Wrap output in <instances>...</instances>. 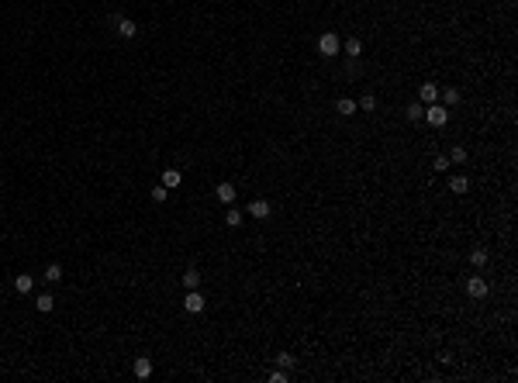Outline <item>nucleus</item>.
Listing matches in <instances>:
<instances>
[{
    "mask_svg": "<svg viewBox=\"0 0 518 383\" xmlns=\"http://www.w3.org/2000/svg\"><path fill=\"white\" fill-rule=\"evenodd\" d=\"M425 121H428L432 128H442V124L449 121V111H446V104H439V100H435V104H428V107H425Z\"/></svg>",
    "mask_w": 518,
    "mask_h": 383,
    "instance_id": "obj_1",
    "label": "nucleus"
},
{
    "mask_svg": "<svg viewBox=\"0 0 518 383\" xmlns=\"http://www.w3.org/2000/svg\"><path fill=\"white\" fill-rule=\"evenodd\" d=\"M318 52H322V56H339V52H342V41L335 38L332 31H325V35L318 38Z\"/></svg>",
    "mask_w": 518,
    "mask_h": 383,
    "instance_id": "obj_2",
    "label": "nucleus"
},
{
    "mask_svg": "<svg viewBox=\"0 0 518 383\" xmlns=\"http://www.w3.org/2000/svg\"><path fill=\"white\" fill-rule=\"evenodd\" d=\"M466 293H470L473 301L487 297V280H484V276H470V280H466Z\"/></svg>",
    "mask_w": 518,
    "mask_h": 383,
    "instance_id": "obj_3",
    "label": "nucleus"
},
{
    "mask_svg": "<svg viewBox=\"0 0 518 383\" xmlns=\"http://www.w3.org/2000/svg\"><path fill=\"white\" fill-rule=\"evenodd\" d=\"M183 311H187V314H201V311H204V297H201L197 290H187V297H183Z\"/></svg>",
    "mask_w": 518,
    "mask_h": 383,
    "instance_id": "obj_4",
    "label": "nucleus"
},
{
    "mask_svg": "<svg viewBox=\"0 0 518 383\" xmlns=\"http://www.w3.org/2000/svg\"><path fill=\"white\" fill-rule=\"evenodd\" d=\"M114 28H117L121 38H135V35H138V24H135L132 18H114Z\"/></svg>",
    "mask_w": 518,
    "mask_h": 383,
    "instance_id": "obj_5",
    "label": "nucleus"
},
{
    "mask_svg": "<svg viewBox=\"0 0 518 383\" xmlns=\"http://www.w3.org/2000/svg\"><path fill=\"white\" fill-rule=\"evenodd\" d=\"M249 218H256V221H263V218H269V200H263V197H256V200H249Z\"/></svg>",
    "mask_w": 518,
    "mask_h": 383,
    "instance_id": "obj_6",
    "label": "nucleus"
},
{
    "mask_svg": "<svg viewBox=\"0 0 518 383\" xmlns=\"http://www.w3.org/2000/svg\"><path fill=\"white\" fill-rule=\"evenodd\" d=\"M356 111H360V107H356V100H352V97H339V100H335V114L352 117Z\"/></svg>",
    "mask_w": 518,
    "mask_h": 383,
    "instance_id": "obj_7",
    "label": "nucleus"
},
{
    "mask_svg": "<svg viewBox=\"0 0 518 383\" xmlns=\"http://www.w3.org/2000/svg\"><path fill=\"white\" fill-rule=\"evenodd\" d=\"M132 369H135V376H138V380H149V376H152V359H145V356H138V359H135V366H132Z\"/></svg>",
    "mask_w": 518,
    "mask_h": 383,
    "instance_id": "obj_8",
    "label": "nucleus"
},
{
    "mask_svg": "<svg viewBox=\"0 0 518 383\" xmlns=\"http://www.w3.org/2000/svg\"><path fill=\"white\" fill-rule=\"evenodd\" d=\"M418 97H422V104H435V100H439V87H435V83H422Z\"/></svg>",
    "mask_w": 518,
    "mask_h": 383,
    "instance_id": "obj_9",
    "label": "nucleus"
},
{
    "mask_svg": "<svg viewBox=\"0 0 518 383\" xmlns=\"http://www.w3.org/2000/svg\"><path fill=\"white\" fill-rule=\"evenodd\" d=\"M180 180H183V176H180V169H163V187H166V190H176V187H180Z\"/></svg>",
    "mask_w": 518,
    "mask_h": 383,
    "instance_id": "obj_10",
    "label": "nucleus"
},
{
    "mask_svg": "<svg viewBox=\"0 0 518 383\" xmlns=\"http://www.w3.org/2000/svg\"><path fill=\"white\" fill-rule=\"evenodd\" d=\"M14 290H18V293H31V290H35V280H31L28 273H21V276H14Z\"/></svg>",
    "mask_w": 518,
    "mask_h": 383,
    "instance_id": "obj_11",
    "label": "nucleus"
},
{
    "mask_svg": "<svg viewBox=\"0 0 518 383\" xmlns=\"http://www.w3.org/2000/svg\"><path fill=\"white\" fill-rule=\"evenodd\" d=\"M449 190H453V193H466V190H470V176H449Z\"/></svg>",
    "mask_w": 518,
    "mask_h": 383,
    "instance_id": "obj_12",
    "label": "nucleus"
},
{
    "mask_svg": "<svg viewBox=\"0 0 518 383\" xmlns=\"http://www.w3.org/2000/svg\"><path fill=\"white\" fill-rule=\"evenodd\" d=\"M214 193H218L221 204H231V200H235V187H231V183H218V190H214Z\"/></svg>",
    "mask_w": 518,
    "mask_h": 383,
    "instance_id": "obj_13",
    "label": "nucleus"
},
{
    "mask_svg": "<svg viewBox=\"0 0 518 383\" xmlns=\"http://www.w3.org/2000/svg\"><path fill=\"white\" fill-rule=\"evenodd\" d=\"M439 97H442V104H446V107L460 104V90H456V87H446V90H439Z\"/></svg>",
    "mask_w": 518,
    "mask_h": 383,
    "instance_id": "obj_14",
    "label": "nucleus"
},
{
    "mask_svg": "<svg viewBox=\"0 0 518 383\" xmlns=\"http://www.w3.org/2000/svg\"><path fill=\"white\" fill-rule=\"evenodd\" d=\"M183 287H187V290L201 287V273H197V269H187V273H183Z\"/></svg>",
    "mask_w": 518,
    "mask_h": 383,
    "instance_id": "obj_15",
    "label": "nucleus"
},
{
    "mask_svg": "<svg viewBox=\"0 0 518 383\" xmlns=\"http://www.w3.org/2000/svg\"><path fill=\"white\" fill-rule=\"evenodd\" d=\"M225 225H228V228H238V225H242V211L228 204V214H225Z\"/></svg>",
    "mask_w": 518,
    "mask_h": 383,
    "instance_id": "obj_16",
    "label": "nucleus"
},
{
    "mask_svg": "<svg viewBox=\"0 0 518 383\" xmlns=\"http://www.w3.org/2000/svg\"><path fill=\"white\" fill-rule=\"evenodd\" d=\"M35 307H38L42 314H49V311L56 307V301H52V293H38V301H35Z\"/></svg>",
    "mask_w": 518,
    "mask_h": 383,
    "instance_id": "obj_17",
    "label": "nucleus"
},
{
    "mask_svg": "<svg viewBox=\"0 0 518 383\" xmlns=\"http://www.w3.org/2000/svg\"><path fill=\"white\" fill-rule=\"evenodd\" d=\"M470 266L484 269V266H487V252H484V249H473V252H470Z\"/></svg>",
    "mask_w": 518,
    "mask_h": 383,
    "instance_id": "obj_18",
    "label": "nucleus"
},
{
    "mask_svg": "<svg viewBox=\"0 0 518 383\" xmlns=\"http://www.w3.org/2000/svg\"><path fill=\"white\" fill-rule=\"evenodd\" d=\"M45 280H49V283H59V280H62V266H59V263L45 266Z\"/></svg>",
    "mask_w": 518,
    "mask_h": 383,
    "instance_id": "obj_19",
    "label": "nucleus"
},
{
    "mask_svg": "<svg viewBox=\"0 0 518 383\" xmlns=\"http://www.w3.org/2000/svg\"><path fill=\"white\" fill-rule=\"evenodd\" d=\"M342 49H345V56H352V59H356L360 52H363V41H360V38H349V41L342 45Z\"/></svg>",
    "mask_w": 518,
    "mask_h": 383,
    "instance_id": "obj_20",
    "label": "nucleus"
},
{
    "mask_svg": "<svg viewBox=\"0 0 518 383\" xmlns=\"http://www.w3.org/2000/svg\"><path fill=\"white\" fill-rule=\"evenodd\" d=\"M404 117H408V121H422V117H425V107H422V104H411V107L404 111Z\"/></svg>",
    "mask_w": 518,
    "mask_h": 383,
    "instance_id": "obj_21",
    "label": "nucleus"
},
{
    "mask_svg": "<svg viewBox=\"0 0 518 383\" xmlns=\"http://www.w3.org/2000/svg\"><path fill=\"white\" fill-rule=\"evenodd\" d=\"M356 107H360V111H373V107H377V97H373V94H363Z\"/></svg>",
    "mask_w": 518,
    "mask_h": 383,
    "instance_id": "obj_22",
    "label": "nucleus"
},
{
    "mask_svg": "<svg viewBox=\"0 0 518 383\" xmlns=\"http://www.w3.org/2000/svg\"><path fill=\"white\" fill-rule=\"evenodd\" d=\"M446 159H449V162H456V166H460V162H466V149H463V145H456V149H453V152L446 155Z\"/></svg>",
    "mask_w": 518,
    "mask_h": 383,
    "instance_id": "obj_23",
    "label": "nucleus"
},
{
    "mask_svg": "<svg viewBox=\"0 0 518 383\" xmlns=\"http://www.w3.org/2000/svg\"><path fill=\"white\" fill-rule=\"evenodd\" d=\"M294 363H297V359H294L290 352H280V356H276V366H280V369H290Z\"/></svg>",
    "mask_w": 518,
    "mask_h": 383,
    "instance_id": "obj_24",
    "label": "nucleus"
},
{
    "mask_svg": "<svg viewBox=\"0 0 518 383\" xmlns=\"http://www.w3.org/2000/svg\"><path fill=\"white\" fill-rule=\"evenodd\" d=\"M269 383H287V369H280V366H276V369L269 373Z\"/></svg>",
    "mask_w": 518,
    "mask_h": 383,
    "instance_id": "obj_25",
    "label": "nucleus"
},
{
    "mask_svg": "<svg viewBox=\"0 0 518 383\" xmlns=\"http://www.w3.org/2000/svg\"><path fill=\"white\" fill-rule=\"evenodd\" d=\"M432 166H435V173H446L449 166H453V162H449L446 155H435V162H432Z\"/></svg>",
    "mask_w": 518,
    "mask_h": 383,
    "instance_id": "obj_26",
    "label": "nucleus"
},
{
    "mask_svg": "<svg viewBox=\"0 0 518 383\" xmlns=\"http://www.w3.org/2000/svg\"><path fill=\"white\" fill-rule=\"evenodd\" d=\"M166 197H170V193H166V187H163V183H159V187H152V200H155V204H163Z\"/></svg>",
    "mask_w": 518,
    "mask_h": 383,
    "instance_id": "obj_27",
    "label": "nucleus"
}]
</instances>
